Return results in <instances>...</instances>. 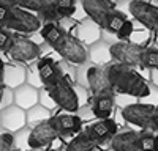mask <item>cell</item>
Segmentation results:
<instances>
[{"instance_id": "26", "label": "cell", "mask_w": 158, "mask_h": 151, "mask_svg": "<svg viewBox=\"0 0 158 151\" xmlns=\"http://www.w3.org/2000/svg\"><path fill=\"white\" fill-rule=\"evenodd\" d=\"M56 6L60 19L71 17L76 13V0H56Z\"/></svg>"}, {"instance_id": "37", "label": "cell", "mask_w": 158, "mask_h": 151, "mask_svg": "<svg viewBox=\"0 0 158 151\" xmlns=\"http://www.w3.org/2000/svg\"><path fill=\"white\" fill-rule=\"evenodd\" d=\"M0 85H3V71H0Z\"/></svg>"}, {"instance_id": "15", "label": "cell", "mask_w": 158, "mask_h": 151, "mask_svg": "<svg viewBox=\"0 0 158 151\" xmlns=\"http://www.w3.org/2000/svg\"><path fill=\"white\" fill-rule=\"evenodd\" d=\"M51 121L54 123L60 137L68 134H76L82 129V118L77 115H71V113H60V115L52 117Z\"/></svg>"}, {"instance_id": "7", "label": "cell", "mask_w": 158, "mask_h": 151, "mask_svg": "<svg viewBox=\"0 0 158 151\" xmlns=\"http://www.w3.org/2000/svg\"><path fill=\"white\" fill-rule=\"evenodd\" d=\"M155 113H156V109L152 104H130L123 107L122 117L130 124L139 126L142 129H149L152 126V120Z\"/></svg>"}, {"instance_id": "16", "label": "cell", "mask_w": 158, "mask_h": 151, "mask_svg": "<svg viewBox=\"0 0 158 151\" xmlns=\"http://www.w3.org/2000/svg\"><path fill=\"white\" fill-rule=\"evenodd\" d=\"M139 134L135 131H125V132H117L111 138V151H139L138 142H139Z\"/></svg>"}, {"instance_id": "19", "label": "cell", "mask_w": 158, "mask_h": 151, "mask_svg": "<svg viewBox=\"0 0 158 151\" xmlns=\"http://www.w3.org/2000/svg\"><path fill=\"white\" fill-rule=\"evenodd\" d=\"M89 60L92 63H95L97 66H103V65H109V61L112 60L111 55V44H108L106 41L98 40L95 43H92L89 46Z\"/></svg>"}, {"instance_id": "8", "label": "cell", "mask_w": 158, "mask_h": 151, "mask_svg": "<svg viewBox=\"0 0 158 151\" xmlns=\"http://www.w3.org/2000/svg\"><path fill=\"white\" fill-rule=\"evenodd\" d=\"M41 54V49L36 43L24 36H13L11 46L8 47V55L15 61H32Z\"/></svg>"}, {"instance_id": "10", "label": "cell", "mask_w": 158, "mask_h": 151, "mask_svg": "<svg viewBox=\"0 0 158 151\" xmlns=\"http://www.w3.org/2000/svg\"><path fill=\"white\" fill-rule=\"evenodd\" d=\"M0 126L10 134H16L27 126V113L16 104L0 109Z\"/></svg>"}, {"instance_id": "14", "label": "cell", "mask_w": 158, "mask_h": 151, "mask_svg": "<svg viewBox=\"0 0 158 151\" xmlns=\"http://www.w3.org/2000/svg\"><path fill=\"white\" fill-rule=\"evenodd\" d=\"M118 131V124L111 120V118H106V120H98L95 123H92L89 128L85 129V132L94 138V140L100 145L103 142H106L108 138H112Z\"/></svg>"}, {"instance_id": "39", "label": "cell", "mask_w": 158, "mask_h": 151, "mask_svg": "<svg viewBox=\"0 0 158 151\" xmlns=\"http://www.w3.org/2000/svg\"><path fill=\"white\" fill-rule=\"evenodd\" d=\"M51 151H54V149H51Z\"/></svg>"}, {"instance_id": "27", "label": "cell", "mask_w": 158, "mask_h": 151, "mask_svg": "<svg viewBox=\"0 0 158 151\" xmlns=\"http://www.w3.org/2000/svg\"><path fill=\"white\" fill-rule=\"evenodd\" d=\"M153 140H155V135L152 132H147V131L141 132L139 142H138L139 151H153Z\"/></svg>"}, {"instance_id": "28", "label": "cell", "mask_w": 158, "mask_h": 151, "mask_svg": "<svg viewBox=\"0 0 158 151\" xmlns=\"http://www.w3.org/2000/svg\"><path fill=\"white\" fill-rule=\"evenodd\" d=\"M15 146V137L10 132L0 134V151H13Z\"/></svg>"}, {"instance_id": "13", "label": "cell", "mask_w": 158, "mask_h": 151, "mask_svg": "<svg viewBox=\"0 0 158 151\" xmlns=\"http://www.w3.org/2000/svg\"><path fill=\"white\" fill-rule=\"evenodd\" d=\"M40 93L41 91L35 85L25 82L24 85L13 90V104H16L18 107H21L22 110L27 112L29 109L40 104Z\"/></svg>"}, {"instance_id": "34", "label": "cell", "mask_w": 158, "mask_h": 151, "mask_svg": "<svg viewBox=\"0 0 158 151\" xmlns=\"http://www.w3.org/2000/svg\"><path fill=\"white\" fill-rule=\"evenodd\" d=\"M3 93H5V87L0 85V106H2V99H3Z\"/></svg>"}, {"instance_id": "17", "label": "cell", "mask_w": 158, "mask_h": 151, "mask_svg": "<svg viewBox=\"0 0 158 151\" xmlns=\"http://www.w3.org/2000/svg\"><path fill=\"white\" fill-rule=\"evenodd\" d=\"M36 71L40 76V80L44 87H49L52 83H56L60 77H62V72L57 66V63L51 58H41L38 60L36 63Z\"/></svg>"}, {"instance_id": "1", "label": "cell", "mask_w": 158, "mask_h": 151, "mask_svg": "<svg viewBox=\"0 0 158 151\" xmlns=\"http://www.w3.org/2000/svg\"><path fill=\"white\" fill-rule=\"evenodd\" d=\"M40 32H41V38L46 41V44L54 49L63 60L76 66H82L87 63V49L76 36L67 33L60 25H57V22H46Z\"/></svg>"}, {"instance_id": "5", "label": "cell", "mask_w": 158, "mask_h": 151, "mask_svg": "<svg viewBox=\"0 0 158 151\" xmlns=\"http://www.w3.org/2000/svg\"><path fill=\"white\" fill-rule=\"evenodd\" d=\"M128 11L146 29L158 32V6L149 3L147 0H131L128 3Z\"/></svg>"}, {"instance_id": "18", "label": "cell", "mask_w": 158, "mask_h": 151, "mask_svg": "<svg viewBox=\"0 0 158 151\" xmlns=\"http://www.w3.org/2000/svg\"><path fill=\"white\" fill-rule=\"evenodd\" d=\"M115 107V101H114V93H106V95H100L94 98V104H92V113L95 115L98 120H106L111 118L112 112Z\"/></svg>"}, {"instance_id": "20", "label": "cell", "mask_w": 158, "mask_h": 151, "mask_svg": "<svg viewBox=\"0 0 158 151\" xmlns=\"http://www.w3.org/2000/svg\"><path fill=\"white\" fill-rule=\"evenodd\" d=\"M27 82V72L25 69L13 65V66H6L5 65V69H3V87L5 88H11V90H15V88L24 85Z\"/></svg>"}, {"instance_id": "23", "label": "cell", "mask_w": 158, "mask_h": 151, "mask_svg": "<svg viewBox=\"0 0 158 151\" xmlns=\"http://www.w3.org/2000/svg\"><path fill=\"white\" fill-rule=\"evenodd\" d=\"M127 22V16L123 14L122 11H118V10H112L111 13H109V16H108V21H106V29L108 32H111V33H115L117 35V32L122 29V25Z\"/></svg>"}, {"instance_id": "33", "label": "cell", "mask_w": 158, "mask_h": 151, "mask_svg": "<svg viewBox=\"0 0 158 151\" xmlns=\"http://www.w3.org/2000/svg\"><path fill=\"white\" fill-rule=\"evenodd\" d=\"M150 129L158 131V110H156V113L153 115V120H152V126H150Z\"/></svg>"}, {"instance_id": "25", "label": "cell", "mask_w": 158, "mask_h": 151, "mask_svg": "<svg viewBox=\"0 0 158 151\" xmlns=\"http://www.w3.org/2000/svg\"><path fill=\"white\" fill-rule=\"evenodd\" d=\"M141 65L150 68V69H158V49L155 47H146L142 50L141 57Z\"/></svg>"}, {"instance_id": "6", "label": "cell", "mask_w": 158, "mask_h": 151, "mask_svg": "<svg viewBox=\"0 0 158 151\" xmlns=\"http://www.w3.org/2000/svg\"><path fill=\"white\" fill-rule=\"evenodd\" d=\"M142 50L144 47H141L139 44L128 43V41H118V43L111 44L112 60H115L117 63H122V65L131 66V68L141 65Z\"/></svg>"}, {"instance_id": "11", "label": "cell", "mask_w": 158, "mask_h": 151, "mask_svg": "<svg viewBox=\"0 0 158 151\" xmlns=\"http://www.w3.org/2000/svg\"><path fill=\"white\" fill-rule=\"evenodd\" d=\"M85 77H87V87L90 88V93L94 95V98L100 95H106V93H114L106 68L97 66V65L89 66L85 69Z\"/></svg>"}, {"instance_id": "32", "label": "cell", "mask_w": 158, "mask_h": 151, "mask_svg": "<svg viewBox=\"0 0 158 151\" xmlns=\"http://www.w3.org/2000/svg\"><path fill=\"white\" fill-rule=\"evenodd\" d=\"M10 17V6L0 3V25H3Z\"/></svg>"}, {"instance_id": "21", "label": "cell", "mask_w": 158, "mask_h": 151, "mask_svg": "<svg viewBox=\"0 0 158 151\" xmlns=\"http://www.w3.org/2000/svg\"><path fill=\"white\" fill-rule=\"evenodd\" d=\"M97 146L98 143L84 131V132L76 134V137L67 145L65 151H94Z\"/></svg>"}, {"instance_id": "22", "label": "cell", "mask_w": 158, "mask_h": 151, "mask_svg": "<svg viewBox=\"0 0 158 151\" xmlns=\"http://www.w3.org/2000/svg\"><path fill=\"white\" fill-rule=\"evenodd\" d=\"M25 113H27V124H33V126L52 118L51 117V110L48 107L41 106V104H36L35 107L29 109Z\"/></svg>"}, {"instance_id": "12", "label": "cell", "mask_w": 158, "mask_h": 151, "mask_svg": "<svg viewBox=\"0 0 158 151\" xmlns=\"http://www.w3.org/2000/svg\"><path fill=\"white\" fill-rule=\"evenodd\" d=\"M82 8L92 21L104 29L109 13L114 10V5L109 0H82Z\"/></svg>"}, {"instance_id": "30", "label": "cell", "mask_w": 158, "mask_h": 151, "mask_svg": "<svg viewBox=\"0 0 158 151\" xmlns=\"http://www.w3.org/2000/svg\"><path fill=\"white\" fill-rule=\"evenodd\" d=\"M41 3L43 0H18L16 2V6H21L24 10H29V11H40L41 8Z\"/></svg>"}, {"instance_id": "24", "label": "cell", "mask_w": 158, "mask_h": 151, "mask_svg": "<svg viewBox=\"0 0 158 151\" xmlns=\"http://www.w3.org/2000/svg\"><path fill=\"white\" fill-rule=\"evenodd\" d=\"M38 13L46 22H57L60 19L57 13V6H56V0H43L41 8H40Z\"/></svg>"}, {"instance_id": "31", "label": "cell", "mask_w": 158, "mask_h": 151, "mask_svg": "<svg viewBox=\"0 0 158 151\" xmlns=\"http://www.w3.org/2000/svg\"><path fill=\"white\" fill-rule=\"evenodd\" d=\"M11 41H13V36L10 35V32L0 27V49L8 50V47L11 46Z\"/></svg>"}, {"instance_id": "4", "label": "cell", "mask_w": 158, "mask_h": 151, "mask_svg": "<svg viewBox=\"0 0 158 151\" xmlns=\"http://www.w3.org/2000/svg\"><path fill=\"white\" fill-rule=\"evenodd\" d=\"M3 27L21 33H33L36 30H41L43 24L41 17L35 16L29 10H24L21 6H10V17L3 24Z\"/></svg>"}, {"instance_id": "40", "label": "cell", "mask_w": 158, "mask_h": 151, "mask_svg": "<svg viewBox=\"0 0 158 151\" xmlns=\"http://www.w3.org/2000/svg\"><path fill=\"white\" fill-rule=\"evenodd\" d=\"M109 151H111V149H109Z\"/></svg>"}, {"instance_id": "38", "label": "cell", "mask_w": 158, "mask_h": 151, "mask_svg": "<svg viewBox=\"0 0 158 151\" xmlns=\"http://www.w3.org/2000/svg\"><path fill=\"white\" fill-rule=\"evenodd\" d=\"M109 2H112V0H109Z\"/></svg>"}, {"instance_id": "2", "label": "cell", "mask_w": 158, "mask_h": 151, "mask_svg": "<svg viewBox=\"0 0 158 151\" xmlns=\"http://www.w3.org/2000/svg\"><path fill=\"white\" fill-rule=\"evenodd\" d=\"M106 72L114 91L135 98H146L150 95L147 82L131 66L122 63H109L106 66Z\"/></svg>"}, {"instance_id": "3", "label": "cell", "mask_w": 158, "mask_h": 151, "mask_svg": "<svg viewBox=\"0 0 158 151\" xmlns=\"http://www.w3.org/2000/svg\"><path fill=\"white\" fill-rule=\"evenodd\" d=\"M46 91L49 93V96L54 99L56 106H59L60 109H63L65 112H77L79 106H81V103H79V98H77V93L74 90V87L68 82L67 77H62L56 82L52 83L49 87H44Z\"/></svg>"}, {"instance_id": "9", "label": "cell", "mask_w": 158, "mask_h": 151, "mask_svg": "<svg viewBox=\"0 0 158 151\" xmlns=\"http://www.w3.org/2000/svg\"><path fill=\"white\" fill-rule=\"evenodd\" d=\"M57 137H60L59 131L56 129L54 123L48 120V121H43V123L33 126L32 131L29 132L27 143L32 149H40V148L48 146L51 142H54Z\"/></svg>"}, {"instance_id": "36", "label": "cell", "mask_w": 158, "mask_h": 151, "mask_svg": "<svg viewBox=\"0 0 158 151\" xmlns=\"http://www.w3.org/2000/svg\"><path fill=\"white\" fill-rule=\"evenodd\" d=\"M5 69V63H3V60L0 58V71H3Z\"/></svg>"}, {"instance_id": "35", "label": "cell", "mask_w": 158, "mask_h": 151, "mask_svg": "<svg viewBox=\"0 0 158 151\" xmlns=\"http://www.w3.org/2000/svg\"><path fill=\"white\" fill-rule=\"evenodd\" d=\"M153 151H158V135H155V140H153Z\"/></svg>"}, {"instance_id": "29", "label": "cell", "mask_w": 158, "mask_h": 151, "mask_svg": "<svg viewBox=\"0 0 158 151\" xmlns=\"http://www.w3.org/2000/svg\"><path fill=\"white\" fill-rule=\"evenodd\" d=\"M133 32H135V25H133V22L127 19V22L122 25V29L117 32V38H118L120 41H127L128 38L133 35Z\"/></svg>"}]
</instances>
